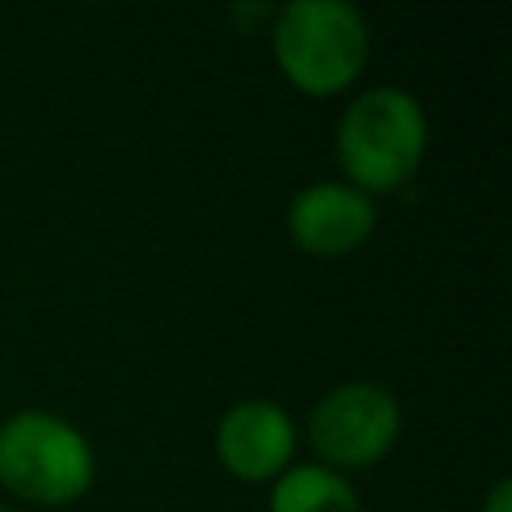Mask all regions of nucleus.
Segmentation results:
<instances>
[{
  "instance_id": "nucleus-1",
  "label": "nucleus",
  "mask_w": 512,
  "mask_h": 512,
  "mask_svg": "<svg viewBox=\"0 0 512 512\" xmlns=\"http://www.w3.org/2000/svg\"><path fill=\"white\" fill-rule=\"evenodd\" d=\"M428 116L400 84H376L348 100L336 124V164L344 184L364 196L400 192L424 160Z\"/></svg>"
},
{
  "instance_id": "nucleus-2",
  "label": "nucleus",
  "mask_w": 512,
  "mask_h": 512,
  "mask_svg": "<svg viewBox=\"0 0 512 512\" xmlns=\"http://www.w3.org/2000/svg\"><path fill=\"white\" fill-rule=\"evenodd\" d=\"M280 76L304 96L352 88L368 64V24L344 0H288L268 24Z\"/></svg>"
},
{
  "instance_id": "nucleus-3",
  "label": "nucleus",
  "mask_w": 512,
  "mask_h": 512,
  "mask_svg": "<svg viewBox=\"0 0 512 512\" xmlns=\"http://www.w3.org/2000/svg\"><path fill=\"white\" fill-rule=\"evenodd\" d=\"M96 480L88 436L48 408H20L0 424V484L24 504H76Z\"/></svg>"
},
{
  "instance_id": "nucleus-4",
  "label": "nucleus",
  "mask_w": 512,
  "mask_h": 512,
  "mask_svg": "<svg viewBox=\"0 0 512 512\" xmlns=\"http://www.w3.org/2000/svg\"><path fill=\"white\" fill-rule=\"evenodd\" d=\"M308 444L316 464L348 472L380 464L400 436V404L376 380H344L328 388L308 412Z\"/></svg>"
},
{
  "instance_id": "nucleus-5",
  "label": "nucleus",
  "mask_w": 512,
  "mask_h": 512,
  "mask_svg": "<svg viewBox=\"0 0 512 512\" xmlns=\"http://www.w3.org/2000/svg\"><path fill=\"white\" fill-rule=\"evenodd\" d=\"M212 452L228 476L244 484H272L292 468L296 424L276 400H240L216 420Z\"/></svg>"
},
{
  "instance_id": "nucleus-6",
  "label": "nucleus",
  "mask_w": 512,
  "mask_h": 512,
  "mask_svg": "<svg viewBox=\"0 0 512 512\" xmlns=\"http://www.w3.org/2000/svg\"><path fill=\"white\" fill-rule=\"evenodd\" d=\"M288 236L320 260L352 256L376 232V200L344 180H312L288 200Z\"/></svg>"
},
{
  "instance_id": "nucleus-7",
  "label": "nucleus",
  "mask_w": 512,
  "mask_h": 512,
  "mask_svg": "<svg viewBox=\"0 0 512 512\" xmlns=\"http://www.w3.org/2000/svg\"><path fill=\"white\" fill-rule=\"evenodd\" d=\"M268 512H360V492L336 468L292 464L272 480Z\"/></svg>"
},
{
  "instance_id": "nucleus-8",
  "label": "nucleus",
  "mask_w": 512,
  "mask_h": 512,
  "mask_svg": "<svg viewBox=\"0 0 512 512\" xmlns=\"http://www.w3.org/2000/svg\"><path fill=\"white\" fill-rule=\"evenodd\" d=\"M480 512H512V480H504V476H500V480L488 488V496H484Z\"/></svg>"
},
{
  "instance_id": "nucleus-9",
  "label": "nucleus",
  "mask_w": 512,
  "mask_h": 512,
  "mask_svg": "<svg viewBox=\"0 0 512 512\" xmlns=\"http://www.w3.org/2000/svg\"><path fill=\"white\" fill-rule=\"evenodd\" d=\"M0 512H16V508H4V504H0Z\"/></svg>"
}]
</instances>
